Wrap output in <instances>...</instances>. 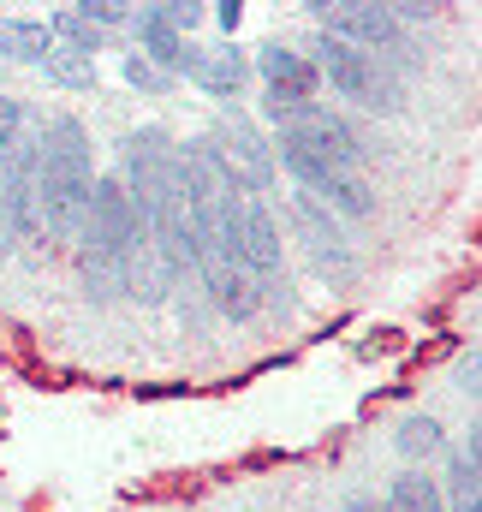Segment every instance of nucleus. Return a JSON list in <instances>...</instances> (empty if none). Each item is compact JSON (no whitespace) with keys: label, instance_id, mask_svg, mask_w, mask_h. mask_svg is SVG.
Listing matches in <instances>:
<instances>
[{"label":"nucleus","instance_id":"nucleus-19","mask_svg":"<svg viewBox=\"0 0 482 512\" xmlns=\"http://www.w3.org/2000/svg\"><path fill=\"white\" fill-rule=\"evenodd\" d=\"M346 512H381V507H375L369 495H352V501H346Z\"/></svg>","mask_w":482,"mask_h":512},{"label":"nucleus","instance_id":"nucleus-7","mask_svg":"<svg viewBox=\"0 0 482 512\" xmlns=\"http://www.w3.org/2000/svg\"><path fill=\"white\" fill-rule=\"evenodd\" d=\"M256 72H262V84H268V96H262V114H268V120H280V114H292V108L316 102V90H322L316 60H310V54H298V48H286V42L256 48Z\"/></svg>","mask_w":482,"mask_h":512},{"label":"nucleus","instance_id":"nucleus-5","mask_svg":"<svg viewBox=\"0 0 482 512\" xmlns=\"http://www.w3.org/2000/svg\"><path fill=\"white\" fill-rule=\"evenodd\" d=\"M203 143L215 149V161L227 167V179L239 191H268L274 185V149H268V137L250 126L244 114H221Z\"/></svg>","mask_w":482,"mask_h":512},{"label":"nucleus","instance_id":"nucleus-4","mask_svg":"<svg viewBox=\"0 0 482 512\" xmlns=\"http://www.w3.org/2000/svg\"><path fill=\"white\" fill-rule=\"evenodd\" d=\"M239 262L256 286V304H292V274H286V256H280V221L250 197L244 203V233H239Z\"/></svg>","mask_w":482,"mask_h":512},{"label":"nucleus","instance_id":"nucleus-1","mask_svg":"<svg viewBox=\"0 0 482 512\" xmlns=\"http://www.w3.org/2000/svg\"><path fill=\"white\" fill-rule=\"evenodd\" d=\"M120 185L143 221V239L167 274H185L197 256V221H191V197H185V173H179V143L161 126H143L125 137V167Z\"/></svg>","mask_w":482,"mask_h":512},{"label":"nucleus","instance_id":"nucleus-8","mask_svg":"<svg viewBox=\"0 0 482 512\" xmlns=\"http://www.w3.org/2000/svg\"><path fill=\"white\" fill-rule=\"evenodd\" d=\"M310 6L322 18V36H334L346 48H363V54H381V48H393L405 36L393 24V12L387 6H369V0H310Z\"/></svg>","mask_w":482,"mask_h":512},{"label":"nucleus","instance_id":"nucleus-2","mask_svg":"<svg viewBox=\"0 0 482 512\" xmlns=\"http://www.w3.org/2000/svg\"><path fill=\"white\" fill-rule=\"evenodd\" d=\"M30 185H36V233L48 239H78L84 203L96 191V161H90V131L72 114H54L36 131V161H30Z\"/></svg>","mask_w":482,"mask_h":512},{"label":"nucleus","instance_id":"nucleus-16","mask_svg":"<svg viewBox=\"0 0 482 512\" xmlns=\"http://www.w3.org/2000/svg\"><path fill=\"white\" fill-rule=\"evenodd\" d=\"M125 84H137V90H149V96H155V90H167V72H155L143 54H125Z\"/></svg>","mask_w":482,"mask_h":512},{"label":"nucleus","instance_id":"nucleus-13","mask_svg":"<svg viewBox=\"0 0 482 512\" xmlns=\"http://www.w3.org/2000/svg\"><path fill=\"white\" fill-rule=\"evenodd\" d=\"M381 512H447V507H441V489H435V477H423V471H405V477H393V489H387Z\"/></svg>","mask_w":482,"mask_h":512},{"label":"nucleus","instance_id":"nucleus-15","mask_svg":"<svg viewBox=\"0 0 482 512\" xmlns=\"http://www.w3.org/2000/svg\"><path fill=\"white\" fill-rule=\"evenodd\" d=\"M399 453L405 459H435L441 453V423L435 417H405L399 423Z\"/></svg>","mask_w":482,"mask_h":512},{"label":"nucleus","instance_id":"nucleus-12","mask_svg":"<svg viewBox=\"0 0 482 512\" xmlns=\"http://www.w3.org/2000/svg\"><path fill=\"white\" fill-rule=\"evenodd\" d=\"M0 54L6 60H24V66H42L54 54V36L36 18H0Z\"/></svg>","mask_w":482,"mask_h":512},{"label":"nucleus","instance_id":"nucleus-18","mask_svg":"<svg viewBox=\"0 0 482 512\" xmlns=\"http://www.w3.org/2000/svg\"><path fill=\"white\" fill-rule=\"evenodd\" d=\"M239 0H221V6H215V18H221V24H227V30H239Z\"/></svg>","mask_w":482,"mask_h":512},{"label":"nucleus","instance_id":"nucleus-3","mask_svg":"<svg viewBox=\"0 0 482 512\" xmlns=\"http://www.w3.org/2000/svg\"><path fill=\"white\" fill-rule=\"evenodd\" d=\"M316 78H328L346 102H358L369 114L399 108V78L387 72V60H381V54H363V48H346V42H334V36L316 42Z\"/></svg>","mask_w":482,"mask_h":512},{"label":"nucleus","instance_id":"nucleus-6","mask_svg":"<svg viewBox=\"0 0 482 512\" xmlns=\"http://www.w3.org/2000/svg\"><path fill=\"white\" fill-rule=\"evenodd\" d=\"M286 221H292V233H298L304 256L316 262V274H328V280H346V274H352V245H346V227H340V215H334L322 197L298 191V197L286 203Z\"/></svg>","mask_w":482,"mask_h":512},{"label":"nucleus","instance_id":"nucleus-9","mask_svg":"<svg viewBox=\"0 0 482 512\" xmlns=\"http://www.w3.org/2000/svg\"><path fill=\"white\" fill-rule=\"evenodd\" d=\"M197 90L209 96H239L244 78H250V60H244L239 42H185V66H179Z\"/></svg>","mask_w":482,"mask_h":512},{"label":"nucleus","instance_id":"nucleus-14","mask_svg":"<svg viewBox=\"0 0 482 512\" xmlns=\"http://www.w3.org/2000/svg\"><path fill=\"white\" fill-rule=\"evenodd\" d=\"M42 78H54L60 90H96V60H84V54L54 42V54L42 60Z\"/></svg>","mask_w":482,"mask_h":512},{"label":"nucleus","instance_id":"nucleus-10","mask_svg":"<svg viewBox=\"0 0 482 512\" xmlns=\"http://www.w3.org/2000/svg\"><path fill=\"white\" fill-rule=\"evenodd\" d=\"M131 30H137V54L155 66V72H179L185 66V36L161 18V6H143V12H131Z\"/></svg>","mask_w":482,"mask_h":512},{"label":"nucleus","instance_id":"nucleus-11","mask_svg":"<svg viewBox=\"0 0 482 512\" xmlns=\"http://www.w3.org/2000/svg\"><path fill=\"white\" fill-rule=\"evenodd\" d=\"M48 36H54L60 48H72V54L96 60V54L108 48V36H114V30H102L96 18H84L78 6H66V12H54V18H48Z\"/></svg>","mask_w":482,"mask_h":512},{"label":"nucleus","instance_id":"nucleus-17","mask_svg":"<svg viewBox=\"0 0 482 512\" xmlns=\"http://www.w3.org/2000/svg\"><path fill=\"white\" fill-rule=\"evenodd\" d=\"M161 18H167L179 36H191V30L203 24V6H191V0H167V6H161Z\"/></svg>","mask_w":482,"mask_h":512}]
</instances>
